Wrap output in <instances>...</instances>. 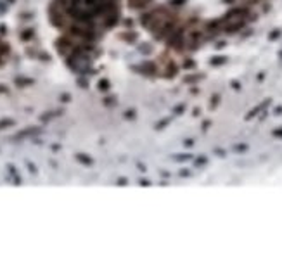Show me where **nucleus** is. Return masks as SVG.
Masks as SVG:
<instances>
[{"instance_id": "obj_1", "label": "nucleus", "mask_w": 282, "mask_h": 280, "mask_svg": "<svg viewBox=\"0 0 282 280\" xmlns=\"http://www.w3.org/2000/svg\"><path fill=\"white\" fill-rule=\"evenodd\" d=\"M31 35H33V31H31V30H26L24 33H23V38H24V40H28V38H31Z\"/></svg>"}, {"instance_id": "obj_2", "label": "nucleus", "mask_w": 282, "mask_h": 280, "mask_svg": "<svg viewBox=\"0 0 282 280\" xmlns=\"http://www.w3.org/2000/svg\"><path fill=\"white\" fill-rule=\"evenodd\" d=\"M0 92H7V88H5L4 85H0Z\"/></svg>"}]
</instances>
